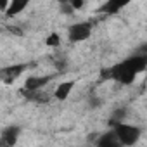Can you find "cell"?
Segmentation results:
<instances>
[{"label":"cell","mask_w":147,"mask_h":147,"mask_svg":"<svg viewBox=\"0 0 147 147\" xmlns=\"http://www.w3.org/2000/svg\"><path fill=\"white\" fill-rule=\"evenodd\" d=\"M145 67H147V55H133L109 69H104L102 78H109V80H116L119 83L130 85L135 80V76Z\"/></svg>","instance_id":"obj_1"},{"label":"cell","mask_w":147,"mask_h":147,"mask_svg":"<svg viewBox=\"0 0 147 147\" xmlns=\"http://www.w3.org/2000/svg\"><path fill=\"white\" fill-rule=\"evenodd\" d=\"M114 133L118 135L119 142H121L123 145H126V147L135 145V144L138 142V137H140V130H138L137 126H133V125H125L123 121L114 126Z\"/></svg>","instance_id":"obj_2"},{"label":"cell","mask_w":147,"mask_h":147,"mask_svg":"<svg viewBox=\"0 0 147 147\" xmlns=\"http://www.w3.org/2000/svg\"><path fill=\"white\" fill-rule=\"evenodd\" d=\"M92 33V24L90 23H76L73 24L67 31V36L71 42H83L90 36Z\"/></svg>","instance_id":"obj_3"},{"label":"cell","mask_w":147,"mask_h":147,"mask_svg":"<svg viewBox=\"0 0 147 147\" xmlns=\"http://www.w3.org/2000/svg\"><path fill=\"white\" fill-rule=\"evenodd\" d=\"M50 80H52V76H30L24 83V90L26 92H40V88L45 87Z\"/></svg>","instance_id":"obj_4"},{"label":"cell","mask_w":147,"mask_h":147,"mask_svg":"<svg viewBox=\"0 0 147 147\" xmlns=\"http://www.w3.org/2000/svg\"><path fill=\"white\" fill-rule=\"evenodd\" d=\"M19 126H16V125H11V126H7V128H4L2 130V145H7V147H12L14 144H16V140H18V137H19Z\"/></svg>","instance_id":"obj_5"},{"label":"cell","mask_w":147,"mask_h":147,"mask_svg":"<svg viewBox=\"0 0 147 147\" xmlns=\"http://www.w3.org/2000/svg\"><path fill=\"white\" fill-rule=\"evenodd\" d=\"M97 147H123V144L119 142L114 130H111V131L100 135V138L97 140Z\"/></svg>","instance_id":"obj_6"},{"label":"cell","mask_w":147,"mask_h":147,"mask_svg":"<svg viewBox=\"0 0 147 147\" xmlns=\"http://www.w3.org/2000/svg\"><path fill=\"white\" fill-rule=\"evenodd\" d=\"M23 71H24V66H23V64L11 66V67H4V69H2V80H4L5 83H12Z\"/></svg>","instance_id":"obj_7"},{"label":"cell","mask_w":147,"mask_h":147,"mask_svg":"<svg viewBox=\"0 0 147 147\" xmlns=\"http://www.w3.org/2000/svg\"><path fill=\"white\" fill-rule=\"evenodd\" d=\"M73 87H75V82H64V83H61V85L55 88V92H54L55 99H57V100L67 99L69 94H71V90H73Z\"/></svg>","instance_id":"obj_8"},{"label":"cell","mask_w":147,"mask_h":147,"mask_svg":"<svg viewBox=\"0 0 147 147\" xmlns=\"http://www.w3.org/2000/svg\"><path fill=\"white\" fill-rule=\"evenodd\" d=\"M121 7H125V2H113V0H109V2H106L104 5H102V12H106V14H116Z\"/></svg>","instance_id":"obj_9"},{"label":"cell","mask_w":147,"mask_h":147,"mask_svg":"<svg viewBox=\"0 0 147 147\" xmlns=\"http://www.w3.org/2000/svg\"><path fill=\"white\" fill-rule=\"evenodd\" d=\"M28 4L26 2H18V0H14V2H11L9 4V9L5 11L7 12V16H14V14H19L24 7H26Z\"/></svg>","instance_id":"obj_10"},{"label":"cell","mask_w":147,"mask_h":147,"mask_svg":"<svg viewBox=\"0 0 147 147\" xmlns=\"http://www.w3.org/2000/svg\"><path fill=\"white\" fill-rule=\"evenodd\" d=\"M59 43H61V36L57 33H52V35L47 36V45L49 47H57Z\"/></svg>","instance_id":"obj_11"},{"label":"cell","mask_w":147,"mask_h":147,"mask_svg":"<svg viewBox=\"0 0 147 147\" xmlns=\"http://www.w3.org/2000/svg\"><path fill=\"white\" fill-rule=\"evenodd\" d=\"M69 4H71V7L75 9V11H76V9H83V5H85L82 0H80V2H69Z\"/></svg>","instance_id":"obj_12"},{"label":"cell","mask_w":147,"mask_h":147,"mask_svg":"<svg viewBox=\"0 0 147 147\" xmlns=\"http://www.w3.org/2000/svg\"><path fill=\"white\" fill-rule=\"evenodd\" d=\"M9 31H11V33H14V35H23V31H19V30H18V26H9Z\"/></svg>","instance_id":"obj_13"}]
</instances>
